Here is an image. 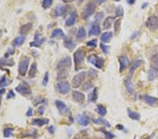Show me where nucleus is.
I'll return each mask as SVG.
<instances>
[{"label":"nucleus","instance_id":"nucleus-51","mask_svg":"<svg viewBox=\"0 0 158 139\" xmlns=\"http://www.w3.org/2000/svg\"><path fill=\"white\" fill-rule=\"evenodd\" d=\"M26 115H27L28 117H32V116L33 115V111H32V109L31 108H30L29 109H28L27 113H26Z\"/></svg>","mask_w":158,"mask_h":139},{"label":"nucleus","instance_id":"nucleus-9","mask_svg":"<svg viewBox=\"0 0 158 139\" xmlns=\"http://www.w3.org/2000/svg\"><path fill=\"white\" fill-rule=\"evenodd\" d=\"M57 89L60 94H66L69 92L70 89V85L68 82L63 81L57 84Z\"/></svg>","mask_w":158,"mask_h":139},{"label":"nucleus","instance_id":"nucleus-43","mask_svg":"<svg viewBox=\"0 0 158 139\" xmlns=\"http://www.w3.org/2000/svg\"><path fill=\"white\" fill-rule=\"evenodd\" d=\"M87 45L89 47H92V48H95L97 46V39H94L92 40L89 41L87 43Z\"/></svg>","mask_w":158,"mask_h":139},{"label":"nucleus","instance_id":"nucleus-3","mask_svg":"<svg viewBox=\"0 0 158 139\" xmlns=\"http://www.w3.org/2000/svg\"><path fill=\"white\" fill-rule=\"evenodd\" d=\"M72 66V59L70 56H66L62 58L57 64L56 69L58 70H67Z\"/></svg>","mask_w":158,"mask_h":139},{"label":"nucleus","instance_id":"nucleus-1","mask_svg":"<svg viewBox=\"0 0 158 139\" xmlns=\"http://www.w3.org/2000/svg\"><path fill=\"white\" fill-rule=\"evenodd\" d=\"M85 55H86L85 51L83 49H78L74 53V62H75L76 70H78V69L83 65L84 62Z\"/></svg>","mask_w":158,"mask_h":139},{"label":"nucleus","instance_id":"nucleus-33","mask_svg":"<svg viewBox=\"0 0 158 139\" xmlns=\"http://www.w3.org/2000/svg\"><path fill=\"white\" fill-rule=\"evenodd\" d=\"M121 22V19H118V20H117L115 22V23H114V30H115V34L116 35H118V33L119 32V30H120Z\"/></svg>","mask_w":158,"mask_h":139},{"label":"nucleus","instance_id":"nucleus-58","mask_svg":"<svg viewBox=\"0 0 158 139\" xmlns=\"http://www.w3.org/2000/svg\"><path fill=\"white\" fill-rule=\"evenodd\" d=\"M106 1V0H98V3H99L100 4H101L104 3Z\"/></svg>","mask_w":158,"mask_h":139},{"label":"nucleus","instance_id":"nucleus-39","mask_svg":"<svg viewBox=\"0 0 158 139\" xmlns=\"http://www.w3.org/2000/svg\"><path fill=\"white\" fill-rule=\"evenodd\" d=\"M97 111H98V114L101 116H105L106 115V113H107L106 109L103 107V106H101V105H98V107H97Z\"/></svg>","mask_w":158,"mask_h":139},{"label":"nucleus","instance_id":"nucleus-17","mask_svg":"<svg viewBox=\"0 0 158 139\" xmlns=\"http://www.w3.org/2000/svg\"><path fill=\"white\" fill-rule=\"evenodd\" d=\"M64 46L66 48H67L70 50L75 49L76 47V43L74 42V41L72 40L71 38H66L64 40Z\"/></svg>","mask_w":158,"mask_h":139},{"label":"nucleus","instance_id":"nucleus-15","mask_svg":"<svg viewBox=\"0 0 158 139\" xmlns=\"http://www.w3.org/2000/svg\"><path fill=\"white\" fill-rule=\"evenodd\" d=\"M158 76V72L157 70H155V68H151L148 70V78L149 81H153L155 80L156 78Z\"/></svg>","mask_w":158,"mask_h":139},{"label":"nucleus","instance_id":"nucleus-36","mask_svg":"<svg viewBox=\"0 0 158 139\" xmlns=\"http://www.w3.org/2000/svg\"><path fill=\"white\" fill-rule=\"evenodd\" d=\"M97 97H98V95H97V88H95L92 92H91V94H89V101L94 102L97 100Z\"/></svg>","mask_w":158,"mask_h":139},{"label":"nucleus","instance_id":"nucleus-59","mask_svg":"<svg viewBox=\"0 0 158 139\" xmlns=\"http://www.w3.org/2000/svg\"><path fill=\"white\" fill-rule=\"evenodd\" d=\"M117 129H123V127H122V125H117Z\"/></svg>","mask_w":158,"mask_h":139},{"label":"nucleus","instance_id":"nucleus-23","mask_svg":"<svg viewBox=\"0 0 158 139\" xmlns=\"http://www.w3.org/2000/svg\"><path fill=\"white\" fill-rule=\"evenodd\" d=\"M86 30L82 27L79 28V30L77 32V35H76V38H77V40H83L84 39H85L86 37Z\"/></svg>","mask_w":158,"mask_h":139},{"label":"nucleus","instance_id":"nucleus-10","mask_svg":"<svg viewBox=\"0 0 158 139\" xmlns=\"http://www.w3.org/2000/svg\"><path fill=\"white\" fill-rule=\"evenodd\" d=\"M55 103H56V106L58 110L59 113L61 114V115H66L69 112V108L62 100H56L55 101Z\"/></svg>","mask_w":158,"mask_h":139},{"label":"nucleus","instance_id":"nucleus-6","mask_svg":"<svg viewBox=\"0 0 158 139\" xmlns=\"http://www.w3.org/2000/svg\"><path fill=\"white\" fill-rule=\"evenodd\" d=\"M146 26L150 31L158 30V18L155 16H150L146 22Z\"/></svg>","mask_w":158,"mask_h":139},{"label":"nucleus","instance_id":"nucleus-44","mask_svg":"<svg viewBox=\"0 0 158 139\" xmlns=\"http://www.w3.org/2000/svg\"><path fill=\"white\" fill-rule=\"evenodd\" d=\"M116 16H122L124 14V10L123 8L122 7H118L117 9H116V11H115Z\"/></svg>","mask_w":158,"mask_h":139},{"label":"nucleus","instance_id":"nucleus-54","mask_svg":"<svg viewBox=\"0 0 158 139\" xmlns=\"http://www.w3.org/2000/svg\"><path fill=\"white\" fill-rule=\"evenodd\" d=\"M106 136H107V138H109V139H112V138H114V135L112 134L111 133H110V132L106 133Z\"/></svg>","mask_w":158,"mask_h":139},{"label":"nucleus","instance_id":"nucleus-48","mask_svg":"<svg viewBox=\"0 0 158 139\" xmlns=\"http://www.w3.org/2000/svg\"><path fill=\"white\" fill-rule=\"evenodd\" d=\"M97 75V72L95 71L94 69H91L89 72V77H96Z\"/></svg>","mask_w":158,"mask_h":139},{"label":"nucleus","instance_id":"nucleus-4","mask_svg":"<svg viewBox=\"0 0 158 139\" xmlns=\"http://www.w3.org/2000/svg\"><path fill=\"white\" fill-rule=\"evenodd\" d=\"M88 61L91 64L94 65L95 67L98 68V69H101V68L103 67V65L105 63L103 59L99 58V57L94 54H92L89 56Z\"/></svg>","mask_w":158,"mask_h":139},{"label":"nucleus","instance_id":"nucleus-18","mask_svg":"<svg viewBox=\"0 0 158 139\" xmlns=\"http://www.w3.org/2000/svg\"><path fill=\"white\" fill-rule=\"evenodd\" d=\"M143 99H144L145 102H146L147 104L149 105V106H155L157 104V100L155 98H154V97L146 95V96H143Z\"/></svg>","mask_w":158,"mask_h":139},{"label":"nucleus","instance_id":"nucleus-13","mask_svg":"<svg viewBox=\"0 0 158 139\" xmlns=\"http://www.w3.org/2000/svg\"><path fill=\"white\" fill-rule=\"evenodd\" d=\"M100 33V25L98 23H93L92 26H91V28L89 30V35H99V34Z\"/></svg>","mask_w":158,"mask_h":139},{"label":"nucleus","instance_id":"nucleus-24","mask_svg":"<svg viewBox=\"0 0 158 139\" xmlns=\"http://www.w3.org/2000/svg\"><path fill=\"white\" fill-rule=\"evenodd\" d=\"M142 63H143L142 60H137V61L135 62L132 65H131L130 69H129V76H130V78L132 77L133 74H134L135 70H136L138 67H140V66L142 65Z\"/></svg>","mask_w":158,"mask_h":139},{"label":"nucleus","instance_id":"nucleus-8","mask_svg":"<svg viewBox=\"0 0 158 139\" xmlns=\"http://www.w3.org/2000/svg\"><path fill=\"white\" fill-rule=\"evenodd\" d=\"M16 90L19 94L24 95V96L31 94V89L26 82H23L20 84H19L16 88Z\"/></svg>","mask_w":158,"mask_h":139},{"label":"nucleus","instance_id":"nucleus-35","mask_svg":"<svg viewBox=\"0 0 158 139\" xmlns=\"http://www.w3.org/2000/svg\"><path fill=\"white\" fill-rule=\"evenodd\" d=\"M9 84H10V82L9 81V79H7L5 76H3V77L0 79V88L7 87Z\"/></svg>","mask_w":158,"mask_h":139},{"label":"nucleus","instance_id":"nucleus-11","mask_svg":"<svg viewBox=\"0 0 158 139\" xmlns=\"http://www.w3.org/2000/svg\"><path fill=\"white\" fill-rule=\"evenodd\" d=\"M72 98L75 102L78 103L82 104L85 101V95L82 92H79L77 91H74L72 92Z\"/></svg>","mask_w":158,"mask_h":139},{"label":"nucleus","instance_id":"nucleus-40","mask_svg":"<svg viewBox=\"0 0 158 139\" xmlns=\"http://www.w3.org/2000/svg\"><path fill=\"white\" fill-rule=\"evenodd\" d=\"M13 131H14V129L12 128H10V127L5 129L4 131V136L5 138H9V137H10L11 135L12 134Z\"/></svg>","mask_w":158,"mask_h":139},{"label":"nucleus","instance_id":"nucleus-28","mask_svg":"<svg viewBox=\"0 0 158 139\" xmlns=\"http://www.w3.org/2000/svg\"><path fill=\"white\" fill-rule=\"evenodd\" d=\"M65 11H66V8H65L64 6H63V5L57 6L54 11L55 16L57 17L61 16L62 15H63V14L65 13Z\"/></svg>","mask_w":158,"mask_h":139},{"label":"nucleus","instance_id":"nucleus-53","mask_svg":"<svg viewBox=\"0 0 158 139\" xmlns=\"http://www.w3.org/2000/svg\"><path fill=\"white\" fill-rule=\"evenodd\" d=\"M14 49H9L8 52H7V54H5V57H8V56H9V55L14 54Z\"/></svg>","mask_w":158,"mask_h":139},{"label":"nucleus","instance_id":"nucleus-61","mask_svg":"<svg viewBox=\"0 0 158 139\" xmlns=\"http://www.w3.org/2000/svg\"><path fill=\"white\" fill-rule=\"evenodd\" d=\"M115 1H120V0H115Z\"/></svg>","mask_w":158,"mask_h":139},{"label":"nucleus","instance_id":"nucleus-55","mask_svg":"<svg viewBox=\"0 0 158 139\" xmlns=\"http://www.w3.org/2000/svg\"><path fill=\"white\" fill-rule=\"evenodd\" d=\"M44 108L43 107H41L40 108H39V112L41 114V115H42V114H44Z\"/></svg>","mask_w":158,"mask_h":139},{"label":"nucleus","instance_id":"nucleus-47","mask_svg":"<svg viewBox=\"0 0 158 139\" xmlns=\"http://www.w3.org/2000/svg\"><path fill=\"white\" fill-rule=\"evenodd\" d=\"M100 48H101L105 54H108V51H109V47H107V46L103 44V43H100Z\"/></svg>","mask_w":158,"mask_h":139},{"label":"nucleus","instance_id":"nucleus-41","mask_svg":"<svg viewBox=\"0 0 158 139\" xmlns=\"http://www.w3.org/2000/svg\"><path fill=\"white\" fill-rule=\"evenodd\" d=\"M53 0H43L42 7L44 9H49L52 5Z\"/></svg>","mask_w":158,"mask_h":139},{"label":"nucleus","instance_id":"nucleus-52","mask_svg":"<svg viewBox=\"0 0 158 139\" xmlns=\"http://www.w3.org/2000/svg\"><path fill=\"white\" fill-rule=\"evenodd\" d=\"M153 52L155 56H158V46H156V47H154L153 49Z\"/></svg>","mask_w":158,"mask_h":139},{"label":"nucleus","instance_id":"nucleus-32","mask_svg":"<svg viewBox=\"0 0 158 139\" xmlns=\"http://www.w3.org/2000/svg\"><path fill=\"white\" fill-rule=\"evenodd\" d=\"M93 122L96 124H105L108 127H110V124L106 121V119H102V118H98L96 119H93Z\"/></svg>","mask_w":158,"mask_h":139},{"label":"nucleus","instance_id":"nucleus-7","mask_svg":"<svg viewBox=\"0 0 158 139\" xmlns=\"http://www.w3.org/2000/svg\"><path fill=\"white\" fill-rule=\"evenodd\" d=\"M85 77H86V72H80L79 73L77 74L72 79V87L73 88H78L79 87H80L82 83L84 80Z\"/></svg>","mask_w":158,"mask_h":139},{"label":"nucleus","instance_id":"nucleus-27","mask_svg":"<svg viewBox=\"0 0 158 139\" xmlns=\"http://www.w3.org/2000/svg\"><path fill=\"white\" fill-rule=\"evenodd\" d=\"M25 40V36H20V37L15 38L12 42V45L14 47H19V46L23 44Z\"/></svg>","mask_w":158,"mask_h":139},{"label":"nucleus","instance_id":"nucleus-38","mask_svg":"<svg viewBox=\"0 0 158 139\" xmlns=\"http://www.w3.org/2000/svg\"><path fill=\"white\" fill-rule=\"evenodd\" d=\"M152 68H155V70H158V56H154L151 59Z\"/></svg>","mask_w":158,"mask_h":139},{"label":"nucleus","instance_id":"nucleus-50","mask_svg":"<svg viewBox=\"0 0 158 139\" xmlns=\"http://www.w3.org/2000/svg\"><path fill=\"white\" fill-rule=\"evenodd\" d=\"M48 131L49 134H54L55 132V127H54V126H50V127L48 128Z\"/></svg>","mask_w":158,"mask_h":139},{"label":"nucleus","instance_id":"nucleus-30","mask_svg":"<svg viewBox=\"0 0 158 139\" xmlns=\"http://www.w3.org/2000/svg\"><path fill=\"white\" fill-rule=\"evenodd\" d=\"M127 112H128L129 117H130L131 119H133V120H139L140 119L141 116L138 112L132 111V110H131L130 109L127 110Z\"/></svg>","mask_w":158,"mask_h":139},{"label":"nucleus","instance_id":"nucleus-46","mask_svg":"<svg viewBox=\"0 0 158 139\" xmlns=\"http://www.w3.org/2000/svg\"><path fill=\"white\" fill-rule=\"evenodd\" d=\"M104 17V14L103 12H98L97 13L96 16H95V19L97 21H99V20H101V19Z\"/></svg>","mask_w":158,"mask_h":139},{"label":"nucleus","instance_id":"nucleus-56","mask_svg":"<svg viewBox=\"0 0 158 139\" xmlns=\"http://www.w3.org/2000/svg\"><path fill=\"white\" fill-rule=\"evenodd\" d=\"M135 1H136V0H128V2L129 4H134Z\"/></svg>","mask_w":158,"mask_h":139},{"label":"nucleus","instance_id":"nucleus-49","mask_svg":"<svg viewBox=\"0 0 158 139\" xmlns=\"http://www.w3.org/2000/svg\"><path fill=\"white\" fill-rule=\"evenodd\" d=\"M15 96H16V95H15L14 91L10 90V91H9V94H7V99H10V98H14Z\"/></svg>","mask_w":158,"mask_h":139},{"label":"nucleus","instance_id":"nucleus-20","mask_svg":"<svg viewBox=\"0 0 158 139\" xmlns=\"http://www.w3.org/2000/svg\"><path fill=\"white\" fill-rule=\"evenodd\" d=\"M49 123L48 119H35L32 121V124L37 126V127H42Z\"/></svg>","mask_w":158,"mask_h":139},{"label":"nucleus","instance_id":"nucleus-31","mask_svg":"<svg viewBox=\"0 0 158 139\" xmlns=\"http://www.w3.org/2000/svg\"><path fill=\"white\" fill-rule=\"evenodd\" d=\"M51 37L53 38H63L65 37V34L61 29L58 28V29L54 30V32H52V35H51Z\"/></svg>","mask_w":158,"mask_h":139},{"label":"nucleus","instance_id":"nucleus-5","mask_svg":"<svg viewBox=\"0 0 158 139\" xmlns=\"http://www.w3.org/2000/svg\"><path fill=\"white\" fill-rule=\"evenodd\" d=\"M30 63V59L28 57H24L23 58L21 59L18 66V72L20 75L25 76L26 75L28 71V65Z\"/></svg>","mask_w":158,"mask_h":139},{"label":"nucleus","instance_id":"nucleus-60","mask_svg":"<svg viewBox=\"0 0 158 139\" xmlns=\"http://www.w3.org/2000/svg\"><path fill=\"white\" fill-rule=\"evenodd\" d=\"M146 6H148V3H146V4H144L142 6V8H143V9H145V7H146Z\"/></svg>","mask_w":158,"mask_h":139},{"label":"nucleus","instance_id":"nucleus-26","mask_svg":"<svg viewBox=\"0 0 158 139\" xmlns=\"http://www.w3.org/2000/svg\"><path fill=\"white\" fill-rule=\"evenodd\" d=\"M125 87H126V89L127 91L130 94H132V93L134 92V88L133 87L132 83H131L130 78H127L125 80Z\"/></svg>","mask_w":158,"mask_h":139},{"label":"nucleus","instance_id":"nucleus-57","mask_svg":"<svg viewBox=\"0 0 158 139\" xmlns=\"http://www.w3.org/2000/svg\"><path fill=\"white\" fill-rule=\"evenodd\" d=\"M72 1H74V0H63V1H64V2H66V3L72 2Z\"/></svg>","mask_w":158,"mask_h":139},{"label":"nucleus","instance_id":"nucleus-16","mask_svg":"<svg viewBox=\"0 0 158 139\" xmlns=\"http://www.w3.org/2000/svg\"><path fill=\"white\" fill-rule=\"evenodd\" d=\"M77 14L76 12H73L72 14L70 15V16L67 19V20L66 21V26H68V27H70V26L73 25L75 23L76 20H77Z\"/></svg>","mask_w":158,"mask_h":139},{"label":"nucleus","instance_id":"nucleus-29","mask_svg":"<svg viewBox=\"0 0 158 139\" xmlns=\"http://www.w3.org/2000/svg\"><path fill=\"white\" fill-rule=\"evenodd\" d=\"M113 20H114V18L113 17H111V16L108 17L107 18L105 19V20L103 22V28L105 30L109 29V28L112 26V25H113Z\"/></svg>","mask_w":158,"mask_h":139},{"label":"nucleus","instance_id":"nucleus-42","mask_svg":"<svg viewBox=\"0 0 158 139\" xmlns=\"http://www.w3.org/2000/svg\"><path fill=\"white\" fill-rule=\"evenodd\" d=\"M93 87V84L91 82V81H89L87 82L84 84V87H83V90L84 91H88L90 90V89Z\"/></svg>","mask_w":158,"mask_h":139},{"label":"nucleus","instance_id":"nucleus-12","mask_svg":"<svg viewBox=\"0 0 158 139\" xmlns=\"http://www.w3.org/2000/svg\"><path fill=\"white\" fill-rule=\"evenodd\" d=\"M118 60H119V65H120V67H119V71L122 72L127 68V65H128L129 63V60L126 56H119V58H118Z\"/></svg>","mask_w":158,"mask_h":139},{"label":"nucleus","instance_id":"nucleus-21","mask_svg":"<svg viewBox=\"0 0 158 139\" xmlns=\"http://www.w3.org/2000/svg\"><path fill=\"white\" fill-rule=\"evenodd\" d=\"M32 25L31 23H27L25 25H23L20 28V34H21L23 36L28 35L30 32V30H32Z\"/></svg>","mask_w":158,"mask_h":139},{"label":"nucleus","instance_id":"nucleus-19","mask_svg":"<svg viewBox=\"0 0 158 139\" xmlns=\"http://www.w3.org/2000/svg\"><path fill=\"white\" fill-rule=\"evenodd\" d=\"M113 32H106L102 34L101 37V41L103 43H108L110 42V40H111L112 37H113Z\"/></svg>","mask_w":158,"mask_h":139},{"label":"nucleus","instance_id":"nucleus-34","mask_svg":"<svg viewBox=\"0 0 158 139\" xmlns=\"http://www.w3.org/2000/svg\"><path fill=\"white\" fill-rule=\"evenodd\" d=\"M45 39L44 38H42V39H37V40H35L34 41H32L31 43L30 44V47H39V46L42 44L44 42Z\"/></svg>","mask_w":158,"mask_h":139},{"label":"nucleus","instance_id":"nucleus-22","mask_svg":"<svg viewBox=\"0 0 158 139\" xmlns=\"http://www.w3.org/2000/svg\"><path fill=\"white\" fill-rule=\"evenodd\" d=\"M37 72V65L36 63H33L30 66V68L28 72V77L30 78H33L35 77L36 74Z\"/></svg>","mask_w":158,"mask_h":139},{"label":"nucleus","instance_id":"nucleus-14","mask_svg":"<svg viewBox=\"0 0 158 139\" xmlns=\"http://www.w3.org/2000/svg\"><path fill=\"white\" fill-rule=\"evenodd\" d=\"M77 122L80 125L85 127V126L89 124L90 120H89V118L87 115L80 114V115H78L77 116Z\"/></svg>","mask_w":158,"mask_h":139},{"label":"nucleus","instance_id":"nucleus-25","mask_svg":"<svg viewBox=\"0 0 158 139\" xmlns=\"http://www.w3.org/2000/svg\"><path fill=\"white\" fill-rule=\"evenodd\" d=\"M15 64L14 60L5 58H0V65L1 66H13Z\"/></svg>","mask_w":158,"mask_h":139},{"label":"nucleus","instance_id":"nucleus-45","mask_svg":"<svg viewBox=\"0 0 158 139\" xmlns=\"http://www.w3.org/2000/svg\"><path fill=\"white\" fill-rule=\"evenodd\" d=\"M48 82H49V72H47L45 73L44 77L42 79V85L46 87V86L47 85V84H48Z\"/></svg>","mask_w":158,"mask_h":139},{"label":"nucleus","instance_id":"nucleus-2","mask_svg":"<svg viewBox=\"0 0 158 139\" xmlns=\"http://www.w3.org/2000/svg\"><path fill=\"white\" fill-rule=\"evenodd\" d=\"M96 4L94 1H89L86 4L84 7V8L83 9L82 11V18L84 20H86L88 18H89L91 15L94 14L96 10Z\"/></svg>","mask_w":158,"mask_h":139},{"label":"nucleus","instance_id":"nucleus-37","mask_svg":"<svg viewBox=\"0 0 158 139\" xmlns=\"http://www.w3.org/2000/svg\"><path fill=\"white\" fill-rule=\"evenodd\" d=\"M68 75V73L66 70H60V72H58V80H62V79H65V78L67 77Z\"/></svg>","mask_w":158,"mask_h":139}]
</instances>
